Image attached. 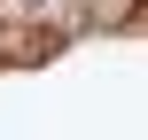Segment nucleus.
Wrapping results in <instances>:
<instances>
[{
	"instance_id": "1",
	"label": "nucleus",
	"mask_w": 148,
	"mask_h": 140,
	"mask_svg": "<svg viewBox=\"0 0 148 140\" xmlns=\"http://www.w3.org/2000/svg\"><path fill=\"white\" fill-rule=\"evenodd\" d=\"M47 23V0H0V31H31Z\"/></svg>"
},
{
	"instance_id": "2",
	"label": "nucleus",
	"mask_w": 148,
	"mask_h": 140,
	"mask_svg": "<svg viewBox=\"0 0 148 140\" xmlns=\"http://www.w3.org/2000/svg\"><path fill=\"white\" fill-rule=\"evenodd\" d=\"M140 0H86V23H133Z\"/></svg>"
}]
</instances>
